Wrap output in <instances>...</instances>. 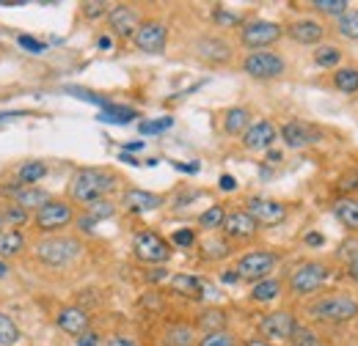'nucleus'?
Listing matches in <instances>:
<instances>
[{"label": "nucleus", "mask_w": 358, "mask_h": 346, "mask_svg": "<svg viewBox=\"0 0 358 346\" xmlns=\"http://www.w3.org/2000/svg\"><path fill=\"white\" fill-rule=\"evenodd\" d=\"M17 341H20V327H17V322H14L8 313L0 310V346H17Z\"/></svg>", "instance_id": "obj_40"}, {"label": "nucleus", "mask_w": 358, "mask_h": 346, "mask_svg": "<svg viewBox=\"0 0 358 346\" xmlns=\"http://www.w3.org/2000/svg\"><path fill=\"white\" fill-rule=\"evenodd\" d=\"M334 217L348 228V231H356L358 234V201L356 198H339L334 204Z\"/></svg>", "instance_id": "obj_31"}, {"label": "nucleus", "mask_w": 358, "mask_h": 346, "mask_svg": "<svg viewBox=\"0 0 358 346\" xmlns=\"http://www.w3.org/2000/svg\"><path fill=\"white\" fill-rule=\"evenodd\" d=\"M289 346H328V344H325V338H322L314 327L298 324L295 333H292V338H289Z\"/></svg>", "instance_id": "obj_38"}, {"label": "nucleus", "mask_w": 358, "mask_h": 346, "mask_svg": "<svg viewBox=\"0 0 358 346\" xmlns=\"http://www.w3.org/2000/svg\"><path fill=\"white\" fill-rule=\"evenodd\" d=\"M358 190V171H348L342 179H339V193H356Z\"/></svg>", "instance_id": "obj_48"}, {"label": "nucleus", "mask_w": 358, "mask_h": 346, "mask_svg": "<svg viewBox=\"0 0 358 346\" xmlns=\"http://www.w3.org/2000/svg\"><path fill=\"white\" fill-rule=\"evenodd\" d=\"M157 344L160 346H196V324H187V322H169L160 336H157Z\"/></svg>", "instance_id": "obj_23"}, {"label": "nucleus", "mask_w": 358, "mask_h": 346, "mask_svg": "<svg viewBox=\"0 0 358 346\" xmlns=\"http://www.w3.org/2000/svg\"><path fill=\"white\" fill-rule=\"evenodd\" d=\"M25 248H28V236L20 228H6L0 234V259L3 261L25 253Z\"/></svg>", "instance_id": "obj_28"}, {"label": "nucleus", "mask_w": 358, "mask_h": 346, "mask_svg": "<svg viewBox=\"0 0 358 346\" xmlns=\"http://www.w3.org/2000/svg\"><path fill=\"white\" fill-rule=\"evenodd\" d=\"M353 346H358V344H353Z\"/></svg>", "instance_id": "obj_63"}, {"label": "nucleus", "mask_w": 358, "mask_h": 346, "mask_svg": "<svg viewBox=\"0 0 358 346\" xmlns=\"http://www.w3.org/2000/svg\"><path fill=\"white\" fill-rule=\"evenodd\" d=\"M47 171H50V168H47L45 163H39V160L22 163V165L17 168V181H20V184H39L47 176Z\"/></svg>", "instance_id": "obj_36"}, {"label": "nucleus", "mask_w": 358, "mask_h": 346, "mask_svg": "<svg viewBox=\"0 0 358 346\" xmlns=\"http://www.w3.org/2000/svg\"><path fill=\"white\" fill-rule=\"evenodd\" d=\"M166 198L160 193H149V190H141V187H130L122 193V206L130 212V215H146V212H155V209H163Z\"/></svg>", "instance_id": "obj_21"}, {"label": "nucleus", "mask_w": 358, "mask_h": 346, "mask_svg": "<svg viewBox=\"0 0 358 346\" xmlns=\"http://www.w3.org/2000/svg\"><path fill=\"white\" fill-rule=\"evenodd\" d=\"M169 242H171L174 248H193V245H196V231H193V228H177Z\"/></svg>", "instance_id": "obj_46"}, {"label": "nucleus", "mask_w": 358, "mask_h": 346, "mask_svg": "<svg viewBox=\"0 0 358 346\" xmlns=\"http://www.w3.org/2000/svg\"><path fill=\"white\" fill-rule=\"evenodd\" d=\"M193 52H196L199 61H204L210 66H226L234 58V47L226 42L224 36H213V33L210 36H199L196 44H193Z\"/></svg>", "instance_id": "obj_17"}, {"label": "nucleus", "mask_w": 358, "mask_h": 346, "mask_svg": "<svg viewBox=\"0 0 358 346\" xmlns=\"http://www.w3.org/2000/svg\"><path fill=\"white\" fill-rule=\"evenodd\" d=\"M221 283H226V286H234V283H240V275H237V269H226V272H221Z\"/></svg>", "instance_id": "obj_55"}, {"label": "nucleus", "mask_w": 358, "mask_h": 346, "mask_svg": "<svg viewBox=\"0 0 358 346\" xmlns=\"http://www.w3.org/2000/svg\"><path fill=\"white\" fill-rule=\"evenodd\" d=\"M113 190H119V176L108 168H80L72 173L66 184V198L72 204L91 206L96 201H105Z\"/></svg>", "instance_id": "obj_1"}, {"label": "nucleus", "mask_w": 358, "mask_h": 346, "mask_svg": "<svg viewBox=\"0 0 358 346\" xmlns=\"http://www.w3.org/2000/svg\"><path fill=\"white\" fill-rule=\"evenodd\" d=\"M6 231V223H3V215H0V234Z\"/></svg>", "instance_id": "obj_62"}, {"label": "nucleus", "mask_w": 358, "mask_h": 346, "mask_svg": "<svg viewBox=\"0 0 358 346\" xmlns=\"http://www.w3.org/2000/svg\"><path fill=\"white\" fill-rule=\"evenodd\" d=\"M199 253L204 261H224L234 253V245L226 239V236H207L201 245H199Z\"/></svg>", "instance_id": "obj_30"}, {"label": "nucleus", "mask_w": 358, "mask_h": 346, "mask_svg": "<svg viewBox=\"0 0 358 346\" xmlns=\"http://www.w3.org/2000/svg\"><path fill=\"white\" fill-rule=\"evenodd\" d=\"M301 322L295 319V313L292 310H270L265 316H259V322H257V330H259V336L265 338V341H287L289 344V338H292V333H295V327H298Z\"/></svg>", "instance_id": "obj_12"}, {"label": "nucleus", "mask_w": 358, "mask_h": 346, "mask_svg": "<svg viewBox=\"0 0 358 346\" xmlns=\"http://www.w3.org/2000/svg\"><path fill=\"white\" fill-rule=\"evenodd\" d=\"M281 294H284V280L270 275V278H265V280H259V283L251 286L248 300H251V303H273V300H278Z\"/></svg>", "instance_id": "obj_27"}, {"label": "nucleus", "mask_w": 358, "mask_h": 346, "mask_svg": "<svg viewBox=\"0 0 358 346\" xmlns=\"http://www.w3.org/2000/svg\"><path fill=\"white\" fill-rule=\"evenodd\" d=\"M254 124V119H251V110L248 107H243V105H237V107H229L224 110V116H221V127H224L226 135H231V137H243V132L248 130Z\"/></svg>", "instance_id": "obj_24"}, {"label": "nucleus", "mask_w": 358, "mask_h": 346, "mask_svg": "<svg viewBox=\"0 0 358 346\" xmlns=\"http://www.w3.org/2000/svg\"><path fill=\"white\" fill-rule=\"evenodd\" d=\"M78 220L75 215V204L69 198H50L39 212H34V228L42 236H52L55 231L69 228Z\"/></svg>", "instance_id": "obj_5"}, {"label": "nucleus", "mask_w": 358, "mask_h": 346, "mask_svg": "<svg viewBox=\"0 0 358 346\" xmlns=\"http://www.w3.org/2000/svg\"><path fill=\"white\" fill-rule=\"evenodd\" d=\"M143 278H146L149 283H163V280L169 278V272H166V266H149Z\"/></svg>", "instance_id": "obj_49"}, {"label": "nucleus", "mask_w": 358, "mask_h": 346, "mask_svg": "<svg viewBox=\"0 0 358 346\" xmlns=\"http://www.w3.org/2000/svg\"><path fill=\"white\" fill-rule=\"evenodd\" d=\"M237 336L231 333V330H221V333H207V336H201L199 338V344L196 346H237Z\"/></svg>", "instance_id": "obj_44"}, {"label": "nucleus", "mask_w": 358, "mask_h": 346, "mask_svg": "<svg viewBox=\"0 0 358 346\" xmlns=\"http://www.w3.org/2000/svg\"><path fill=\"white\" fill-rule=\"evenodd\" d=\"M312 61L314 66H320V69H334L336 72L342 66V61H345V50L336 47V44H320V47H314Z\"/></svg>", "instance_id": "obj_29"}, {"label": "nucleus", "mask_w": 358, "mask_h": 346, "mask_svg": "<svg viewBox=\"0 0 358 346\" xmlns=\"http://www.w3.org/2000/svg\"><path fill=\"white\" fill-rule=\"evenodd\" d=\"M113 215H116V206H113V204L105 198V201H96V204L86 206V209H83V217H78L75 223H78V228H80V231L91 234V228H94L96 223H102V220H110Z\"/></svg>", "instance_id": "obj_25"}, {"label": "nucleus", "mask_w": 358, "mask_h": 346, "mask_svg": "<svg viewBox=\"0 0 358 346\" xmlns=\"http://www.w3.org/2000/svg\"><path fill=\"white\" fill-rule=\"evenodd\" d=\"M226 324H229V313L218 305H207L196 316V330H201L204 336L207 333H221V330H226Z\"/></svg>", "instance_id": "obj_26"}, {"label": "nucleus", "mask_w": 358, "mask_h": 346, "mask_svg": "<svg viewBox=\"0 0 358 346\" xmlns=\"http://www.w3.org/2000/svg\"><path fill=\"white\" fill-rule=\"evenodd\" d=\"M169 286H171L174 294L185 297V300H193V303H213V300L221 297L218 289H215L210 280H204V278H199V275H190V272H177V275H171V278H169Z\"/></svg>", "instance_id": "obj_10"}, {"label": "nucleus", "mask_w": 358, "mask_h": 346, "mask_svg": "<svg viewBox=\"0 0 358 346\" xmlns=\"http://www.w3.org/2000/svg\"><path fill=\"white\" fill-rule=\"evenodd\" d=\"M218 184H221V190H224V193H234V190H237V179H234V176H229V173H224V176L218 179Z\"/></svg>", "instance_id": "obj_52"}, {"label": "nucleus", "mask_w": 358, "mask_h": 346, "mask_svg": "<svg viewBox=\"0 0 358 346\" xmlns=\"http://www.w3.org/2000/svg\"><path fill=\"white\" fill-rule=\"evenodd\" d=\"M284 36L301 47H320L328 36V28L314 17H295L292 22L284 25Z\"/></svg>", "instance_id": "obj_15"}, {"label": "nucleus", "mask_w": 358, "mask_h": 346, "mask_svg": "<svg viewBox=\"0 0 358 346\" xmlns=\"http://www.w3.org/2000/svg\"><path fill=\"white\" fill-rule=\"evenodd\" d=\"M0 198H3V201H8V204L22 206L25 212H39L47 201L52 198V195H50L47 190H42V187H36V184H20V181H8V184H3Z\"/></svg>", "instance_id": "obj_11"}, {"label": "nucleus", "mask_w": 358, "mask_h": 346, "mask_svg": "<svg viewBox=\"0 0 358 346\" xmlns=\"http://www.w3.org/2000/svg\"><path fill=\"white\" fill-rule=\"evenodd\" d=\"M275 266H278V253L265 250V248H257V250L243 253V256L237 259V264H234L240 280H248V283H259V280L270 278V272H273Z\"/></svg>", "instance_id": "obj_9"}, {"label": "nucleus", "mask_w": 358, "mask_h": 346, "mask_svg": "<svg viewBox=\"0 0 358 346\" xmlns=\"http://www.w3.org/2000/svg\"><path fill=\"white\" fill-rule=\"evenodd\" d=\"M80 253H83V242H80L78 236L52 234V236H42V239L34 245V259H36V264L47 266V269L69 266Z\"/></svg>", "instance_id": "obj_3"}, {"label": "nucleus", "mask_w": 358, "mask_h": 346, "mask_svg": "<svg viewBox=\"0 0 358 346\" xmlns=\"http://www.w3.org/2000/svg\"><path fill=\"white\" fill-rule=\"evenodd\" d=\"M174 127V119L171 116H163V119H155V121H141L138 130L141 135H160V132L171 130Z\"/></svg>", "instance_id": "obj_45"}, {"label": "nucleus", "mask_w": 358, "mask_h": 346, "mask_svg": "<svg viewBox=\"0 0 358 346\" xmlns=\"http://www.w3.org/2000/svg\"><path fill=\"white\" fill-rule=\"evenodd\" d=\"M278 137L284 140L287 149H309V146L322 140V132L317 130L314 124H309V121L292 119V121H287V124L278 130Z\"/></svg>", "instance_id": "obj_18"}, {"label": "nucleus", "mask_w": 358, "mask_h": 346, "mask_svg": "<svg viewBox=\"0 0 358 346\" xmlns=\"http://www.w3.org/2000/svg\"><path fill=\"white\" fill-rule=\"evenodd\" d=\"M78 346H102V336L96 330H89V333H83L78 338Z\"/></svg>", "instance_id": "obj_51"}, {"label": "nucleus", "mask_w": 358, "mask_h": 346, "mask_svg": "<svg viewBox=\"0 0 358 346\" xmlns=\"http://www.w3.org/2000/svg\"><path fill=\"white\" fill-rule=\"evenodd\" d=\"M309 248H322L325 245V236L322 234H317V231H312V234H306V239H303Z\"/></svg>", "instance_id": "obj_54"}, {"label": "nucleus", "mask_w": 358, "mask_h": 346, "mask_svg": "<svg viewBox=\"0 0 358 346\" xmlns=\"http://www.w3.org/2000/svg\"><path fill=\"white\" fill-rule=\"evenodd\" d=\"M336 33L345 42H358V8H348L342 17H336Z\"/></svg>", "instance_id": "obj_35"}, {"label": "nucleus", "mask_w": 358, "mask_h": 346, "mask_svg": "<svg viewBox=\"0 0 358 346\" xmlns=\"http://www.w3.org/2000/svg\"><path fill=\"white\" fill-rule=\"evenodd\" d=\"M96 47H99V50H110V47H113V39H110V36H99V39H96Z\"/></svg>", "instance_id": "obj_59"}, {"label": "nucleus", "mask_w": 358, "mask_h": 346, "mask_svg": "<svg viewBox=\"0 0 358 346\" xmlns=\"http://www.w3.org/2000/svg\"><path fill=\"white\" fill-rule=\"evenodd\" d=\"M133 44L146 55H163L166 44H169V25L163 20H155V17L143 20L138 33L133 36Z\"/></svg>", "instance_id": "obj_13"}, {"label": "nucleus", "mask_w": 358, "mask_h": 346, "mask_svg": "<svg viewBox=\"0 0 358 346\" xmlns=\"http://www.w3.org/2000/svg\"><path fill=\"white\" fill-rule=\"evenodd\" d=\"M17 42H20V47H22V50H28V52H34V55H42V52H45V42H36L34 36L20 33V36H17Z\"/></svg>", "instance_id": "obj_47"}, {"label": "nucleus", "mask_w": 358, "mask_h": 346, "mask_svg": "<svg viewBox=\"0 0 358 346\" xmlns=\"http://www.w3.org/2000/svg\"><path fill=\"white\" fill-rule=\"evenodd\" d=\"M339 259L345 261V269H342L345 278L358 286V239L342 242V248H339Z\"/></svg>", "instance_id": "obj_33"}, {"label": "nucleus", "mask_w": 358, "mask_h": 346, "mask_svg": "<svg viewBox=\"0 0 358 346\" xmlns=\"http://www.w3.org/2000/svg\"><path fill=\"white\" fill-rule=\"evenodd\" d=\"M224 236L231 245H243V242H251L257 234H259V223L248 215L243 206L240 209H229L224 220Z\"/></svg>", "instance_id": "obj_16"}, {"label": "nucleus", "mask_w": 358, "mask_h": 346, "mask_svg": "<svg viewBox=\"0 0 358 346\" xmlns=\"http://www.w3.org/2000/svg\"><path fill=\"white\" fill-rule=\"evenodd\" d=\"M312 8L325 17H342L350 8V3L348 0H312Z\"/></svg>", "instance_id": "obj_41"}, {"label": "nucleus", "mask_w": 358, "mask_h": 346, "mask_svg": "<svg viewBox=\"0 0 358 346\" xmlns=\"http://www.w3.org/2000/svg\"><path fill=\"white\" fill-rule=\"evenodd\" d=\"M331 280V266L325 261H303L287 275V292L295 300L312 297Z\"/></svg>", "instance_id": "obj_4"}, {"label": "nucleus", "mask_w": 358, "mask_h": 346, "mask_svg": "<svg viewBox=\"0 0 358 346\" xmlns=\"http://www.w3.org/2000/svg\"><path fill=\"white\" fill-rule=\"evenodd\" d=\"M133 253L135 259L141 261V264H146V266H166L171 256H174V245L166 239V236H160L157 231H138L133 239Z\"/></svg>", "instance_id": "obj_6"}, {"label": "nucleus", "mask_w": 358, "mask_h": 346, "mask_svg": "<svg viewBox=\"0 0 358 346\" xmlns=\"http://www.w3.org/2000/svg\"><path fill=\"white\" fill-rule=\"evenodd\" d=\"M281 36H284V28L278 22H273V20L254 17V20H245L240 25V44L248 52H254V50H270L275 42H281Z\"/></svg>", "instance_id": "obj_8"}, {"label": "nucleus", "mask_w": 358, "mask_h": 346, "mask_svg": "<svg viewBox=\"0 0 358 346\" xmlns=\"http://www.w3.org/2000/svg\"><path fill=\"white\" fill-rule=\"evenodd\" d=\"M226 209L224 204H213L210 209H204L201 215H199V228H204V231H218V228H224V220H226Z\"/></svg>", "instance_id": "obj_37"}, {"label": "nucleus", "mask_w": 358, "mask_h": 346, "mask_svg": "<svg viewBox=\"0 0 358 346\" xmlns=\"http://www.w3.org/2000/svg\"><path fill=\"white\" fill-rule=\"evenodd\" d=\"M0 278H8V264L0 259Z\"/></svg>", "instance_id": "obj_61"}, {"label": "nucleus", "mask_w": 358, "mask_h": 346, "mask_svg": "<svg viewBox=\"0 0 358 346\" xmlns=\"http://www.w3.org/2000/svg\"><path fill=\"white\" fill-rule=\"evenodd\" d=\"M138 119V110H133V107H127V105H116V102H110L102 113H99V121L102 124H130V121H135Z\"/></svg>", "instance_id": "obj_34"}, {"label": "nucleus", "mask_w": 358, "mask_h": 346, "mask_svg": "<svg viewBox=\"0 0 358 346\" xmlns=\"http://www.w3.org/2000/svg\"><path fill=\"white\" fill-rule=\"evenodd\" d=\"M105 20H108V28H110L113 36L133 39L135 33H138V28H141V22H143V14L133 3H119V6H110Z\"/></svg>", "instance_id": "obj_14"}, {"label": "nucleus", "mask_w": 358, "mask_h": 346, "mask_svg": "<svg viewBox=\"0 0 358 346\" xmlns=\"http://www.w3.org/2000/svg\"><path fill=\"white\" fill-rule=\"evenodd\" d=\"M20 116H25V110H14V113H0V127H3V124H8L11 119H20Z\"/></svg>", "instance_id": "obj_57"}, {"label": "nucleus", "mask_w": 358, "mask_h": 346, "mask_svg": "<svg viewBox=\"0 0 358 346\" xmlns=\"http://www.w3.org/2000/svg\"><path fill=\"white\" fill-rule=\"evenodd\" d=\"M331 86L339 93H358V66H339L331 75Z\"/></svg>", "instance_id": "obj_32"}, {"label": "nucleus", "mask_w": 358, "mask_h": 346, "mask_svg": "<svg viewBox=\"0 0 358 346\" xmlns=\"http://www.w3.org/2000/svg\"><path fill=\"white\" fill-rule=\"evenodd\" d=\"M108 11H110V3H105V0H86V3H80V14L89 22L108 17Z\"/></svg>", "instance_id": "obj_43"}, {"label": "nucleus", "mask_w": 358, "mask_h": 346, "mask_svg": "<svg viewBox=\"0 0 358 346\" xmlns=\"http://www.w3.org/2000/svg\"><path fill=\"white\" fill-rule=\"evenodd\" d=\"M171 165H174L179 173H199L201 171V168H199V163H177V160H171Z\"/></svg>", "instance_id": "obj_53"}, {"label": "nucleus", "mask_w": 358, "mask_h": 346, "mask_svg": "<svg viewBox=\"0 0 358 346\" xmlns=\"http://www.w3.org/2000/svg\"><path fill=\"white\" fill-rule=\"evenodd\" d=\"M303 310L314 324H350L358 319V300L348 292H328L309 300Z\"/></svg>", "instance_id": "obj_2"}, {"label": "nucleus", "mask_w": 358, "mask_h": 346, "mask_svg": "<svg viewBox=\"0 0 358 346\" xmlns=\"http://www.w3.org/2000/svg\"><path fill=\"white\" fill-rule=\"evenodd\" d=\"M55 324H58L61 333H66V336H72V338H80L83 333L91 330V316H89V310H83L80 305H66V308L58 310Z\"/></svg>", "instance_id": "obj_22"}, {"label": "nucleus", "mask_w": 358, "mask_h": 346, "mask_svg": "<svg viewBox=\"0 0 358 346\" xmlns=\"http://www.w3.org/2000/svg\"><path fill=\"white\" fill-rule=\"evenodd\" d=\"M243 346H275V344H270V341H265L262 336H254V338H248Z\"/></svg>", "instance_id": "obj_58"}, {"label": "nucleus", "mask_w": 358, "mask_h": 346, "mask_svg": "<svg viewBox=\"0 0 358 346\" xmlns=\"http://www.w3.org/2000/svg\"><path fill=\"white\" fill-rule=\"evenodd\" d=\"M243 72L254 80H278L284 72H287V61L281 52L275 50H254V52H245L243 58Z\"/></svg>", "instance_id": "obj_7"}, {"label": "nucleus", "mask_w": 358, "mask_h": 346, "mask_svg": "<svg viewBox=\"0 0 358 346\" xmlns=\"http://www.w3.org/2000/svg\"><path fill=\"white\" fill-rule=\"evenodd\" d=\"M243 209L259 223V228H262V225H278V223L287 220V206H284L281 201L265 198V195H251Z\"/></svg>", "instance_id": "obj_20"}, {"label": "nucleus", "mask_w": 358, "mask_h": 346, "mask_svg": "<svg viewBox=\"0 0 358 346\" xmlns=\"http://www.w3.org/2000/svg\"><path fill=\"white\" fill-rule=\"evenodd\" d=\"M275 140H278V127H275L273 121H268V119L254 121L248 130L243 132V137H240L243 149H245V151H254V154L270 151V149L275 146Z\"/></svg>", "instance_id": "obj_19"}, {"label": "nucleus", "mask_w": 358, "mask_h": 346, "mask_svg": "<svg viewBox=\"0 0 358 346\" xmlns=\"http://www.w3.org/2000/svg\"><path fill=\"white\" fill-rule=\"evenodd\" d=\"M0 215H3V223H6L8 228H22L25 223H31V212H25L22 206L8 204V201L0 206Z\"/></svg>", "instance_id": "obj_39"}, {"label": "nucleus", "mask_w": 358, "mask_h": 346, "mask_svg": "<svg viewBox=\"0 0 358 346\" xmlns=\"http://www.w3.org/2000/svg\"><path fill=\"white\" fill-rule=\"evenodd\" d=\"M119 160H122V163H127V165H138V160H135L133 154H124V151L119 154Z\"/></svg>", "instance_id": "obj_60"}, {"label": "nucleus", "mask_w": 358, "mask_h": 346, "mask_svg": "<svg viewBox=\"0 0 358 346\" xmlns=\"http://www.w3.org/2000/svg\"><path fill=\"white\" fill-rule=\"evenodd\" d=\"M133 151H143V143L141 140H127L124 143V154H133Z\"/></svg>", "instance_id": "obj_56"}, {"label": "nucleus", "mask_w": 358, "mask_h": 346, "mask_svg": "<svg viewBox=\"0 0 358 346\" xmlns=\"http://www.w3.org/2000/svg\"><path fill=\"white\" fill-rule=\"evenodd\" d=\"M213 22L221 25V28H240L245 20H243L237 11H229L224 6H215V8H213Z\"/></svg>", "instance_id": "obj_42"}, {"label": "nucleus", "mask_w": 358, "mask_h": 346, "mask_svg": "<svg viewBox=\"0 0 358 346\" xmlns=\"http://www.w3.org/2000/svg\"><path fill=\"white\" fill-rule=\"evenodd\" d=\"M105 346H138V341H135L133 336H124V333H116V336H110V338L105 341Z\"/></svg>", "instance_id": "obj_50"}]
</instances>
